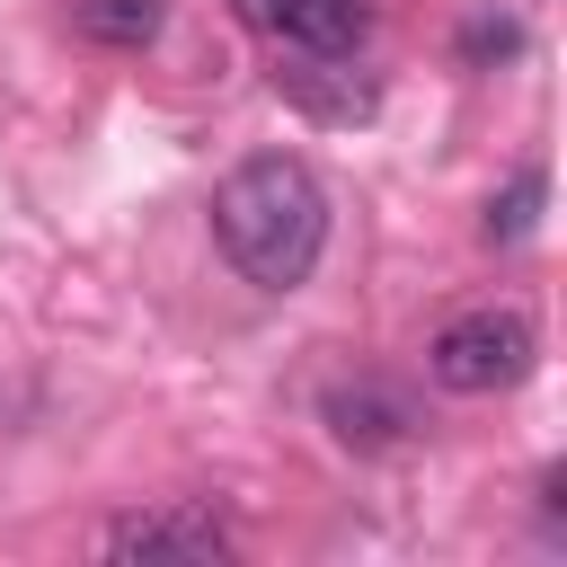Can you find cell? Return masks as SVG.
Segmentation results:
<instances>
[{
	"label": "cell",
	"mask_w": 567,
	"mask_h": 567,
	"mask_svg": "<svg viewBox=\"0 0 567 567\" xmlns=\"http://www.w3.org/2000/svg\"><path fill=\"white\" fill-rule=\"evenodd\" d=\"M408 425H416V408L390 390V381H337L328 390V434L346 443V452H390V443H408Z\"/></svg>",
	"instance_id": "obj_5"
},
{
	"label": "cell",
	"mask_w": 567,
	"mask_h": 567,
	"mask_svg": "<svg viewBox=\"0 0 567 567\" xmlns=\"http://www.w3.org/2000/svg\"><path fill=\"white\" fill-rule=\"evenodd\" d=\"M106 558H221L230 549V523L213 505H142V514H115L97 532Z\"/></svg>",
	"instance_id": "obj_4"
},
{
	"label": "cell",
	"mask_w": 567,
	"mask_h": 567,
	"mask_svg": "<svg viewBox=\"0 0 567 567\" xmlns=\"http://www.w3.org/2000/svg\"><path fill=\"white\" fill-rule=\"evenodd\" d=\"M532 221H540V168H523V177L487 204V239H505V248H514V239H532Z\"/></svg>",
	"instance_id": "obj_7"
},
{
	"label": "cell",
	"mask_w": 567,
	"mask_h": 567,
	"mask_svg": "<svg viewBox=\"0 0 567 567\" xmlns=\"http://www.w3.org/2000/svg\"><path fill=\"white\" fill-rule=\"evenodd\" d=\"M230 18L266 35L275 53H354L372 9L363 0H230Z\"/></svg>",
	"instance_id": "obj_3"
},
{
	"label": "cell",
	"mask_w": 567,
	"mask_h": 567,
	"mask_svg": "<svg viewBox=\"0 0 567 567\" xmlns=\"http://www.w3.org/2000/svg\"><path fill=\"white\" fill-rule=\"evenodd\" d=\"M532 363H540V328H532L523 301H470V310H452V319L434 328V346H425V372H434L443 390H461V399L514 390Z\"/></svg>",
	"instance_id": "obj_2"
},
{
	"label": "cell",
	"mask_w": 567,
	"mask_h": 567,
	"mask_svg": "<svg viewBox=\"0 0 567 567\" xmlns=\"http://www.w3.org/2000/svg\"><path fill=\"white\" fill-rule=\"evenodd\" d=\"M159 18H168V0H80V35L89 44H115V53L151 44Z\"/></svg>",
	"instance_id": "obj_6"
},
{
	"label": "cell",
	"mask_w": 567,
	"mask_h": 567,
	"mask_svg": "<svg viewBox=\"0 0 567 567\" xmlns=\"http://www.w3.org/2000/svg\"><path fill=\"white\" fill-rule=\"evenodd\" d=\"M213 239L257 292H301L328 248V186L292 151H257L213 195Z\"/></svg>",
	"instance_id": "obj_1"
}]
</instances>
